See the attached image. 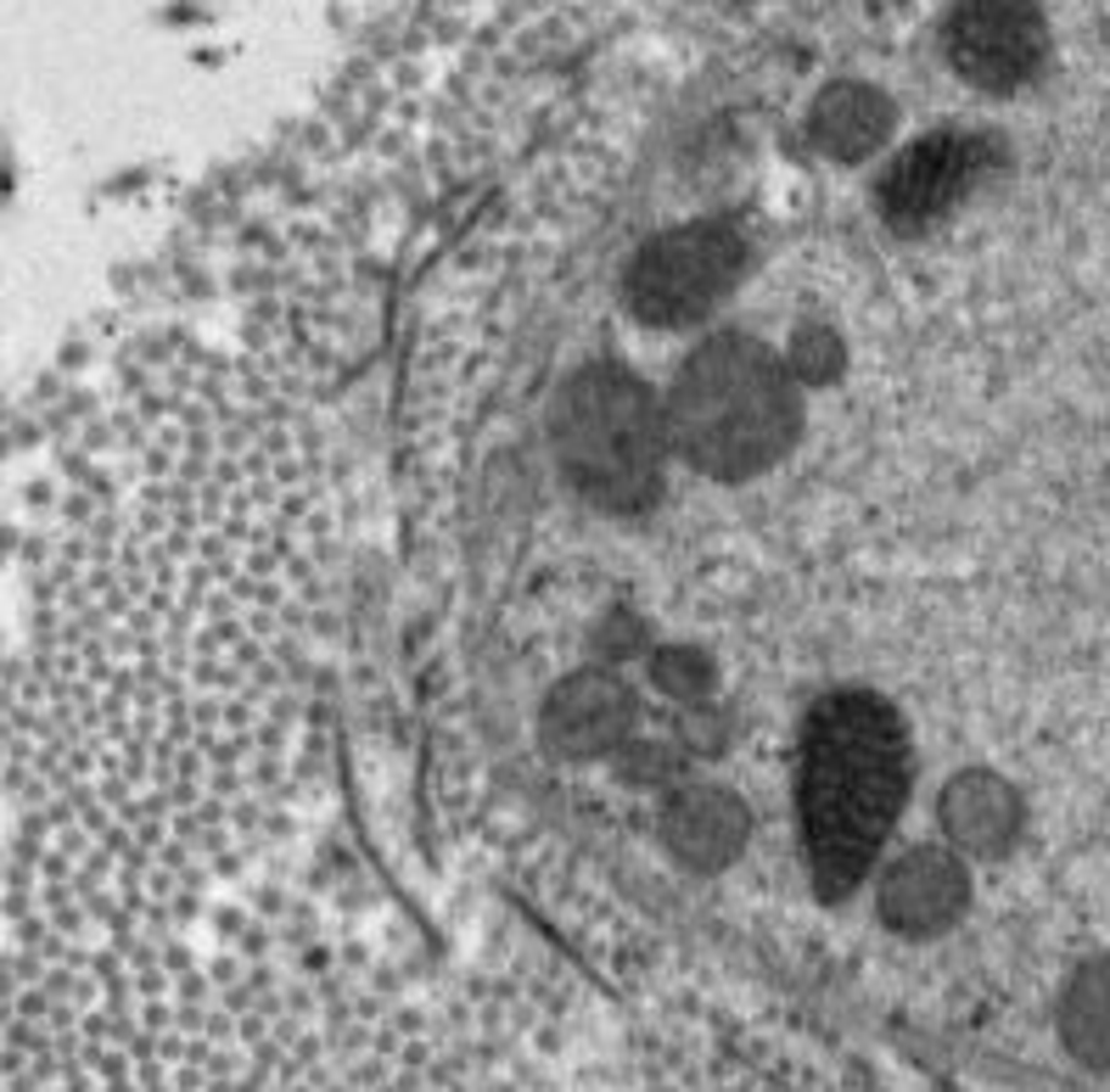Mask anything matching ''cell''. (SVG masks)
<instances>
[{
  "mask_svg": "<svg viewBox=\"0 0 1110 1092\" xmlns=\"http://www.w3.org/2000/svg\"><path fill=\"white\" fill-rule=\"evenodd\" d=\"M673 448L712 482H746L786 459L802 432V392L786 359L752 337L701 342L668 387Z\"/></svg>",
  "mask_w": 1110,
  "mask_h": 1092,
  "instance_id": "7a4b0ae2",
  "label": "cell"
},
{
  "mask_svg": "<svg viewBox=\"0 0 1110 1092\" xmlns=\"http://www.w3.org/2000/svg\"><path fill=\"white\" fill-rule=\"evenodd\" d=\"M595 650H601L606 661H629V655H640L634 616H629V611H611V616L601 622V634H595Z\"/></svg>",
  "mask_w": 1110,
  "mask_h": 1092,
  "instance_id": "e0dca14e",
  "label": "cell"
},
{
  "mask_svg": "<svg viewBox=\"0 0 1110 1092\" xmlns=\"http://www.w3.org/2000/svg\"><path fill=\"white\" fill-rule=\"evenodd\" d=\"M1060 1037L1094 1070H1110V952L1071 975L1060 998Z\"/></svg>",
  "mask_w": 1110,
  "mask_h": 1092,
  "instance_id": "7c38bea8",
  "label": "cell"
},
{
  "mask_svg": "<svg viewBox=\"0 0 1110 1092\" xmlns=\"http://www.w3.org/2000/svg\"><path fill=\"white\" fill-rule=\"evenodd\" d=\"M802 841L825 902L853 890L908 796V734L898 712L869 689H836L802 734Z\"/></svg>",
  "mask_w": 1110,
  "mask_h": 1092,
  "instance_id": "6da1fadb",
  "label": "cell"
},
{
  "mask_svg": "<svg viewBox=\"0 0 1110 1092\" xmlns=\"http://www.w3.org/2000/svg\"><path fill=\"white\" fill-rule=\"evenodd\" d=\"M673 740L696 756H718L730 745V717L724 712H701V706H684V723L673 728Z\"/></svg>",
  "mask_w": 1110,
  "mask_h": 1092,
  "instance_id": "2e32d148",
  "label": "cell"
},
{
  "mask_svg": "<svg viewBox=\"0 0 1110 1092\" xmlns=\"http://www.w3.org/2000/svg\"><path fill=\"white\" fill-rule=\"evenodd\" d=\"M786 370L797 376V381H808V387H830L836 376H841V364H847V348H841V337L830 325H819V320H802L797 330H791V342H786Z\"/></svg>",
  "mask_w": 1110,
  "mask_h": 1092,
  "instance_id": "5bb4252c",
  "label": "cell"
},
{
  "mask_svg": "<svg viewBox=\"0 0 1110 1092\" xmlns=\"http://www.w3.org/2000/svg\"><path fill=\"white\" fill-rule=\"evenodd\" d=\"M808 129H813V146L830 152L836 162H859L892 135V107H887V95H875L869 84H830L819 102H813Z\"/></svg>",
  "mask_w": 1110,
  "mask_h": 1092,
  "instance_id": "8fae6325",
  "label": "cell"
},
{
  "mask_svg": "<svg viewBox=\"0 0 1110 1092\" xmlns=\"http://www.w3.org/2000/svg\"><path fill=\"white\" fill-rule=\"evenodd\" d=\"M684 751L679 740H629L617 751V763H623V779L629 784H673L679 768H684Z\"/></svg>",
  "mask_w": 1110,
  "mask_h": 1092,
  "instance_id": "9a60e30c",
  "label": "cell"
},
{
  "mask_svg": "<svg viewBox=\"0 0 1110 1092\" xmlns=\"http://www.w3.org/2000/svg\"><path fill=\"white\" fill-rule=\"evenodd\" d=\"M640 701L611 667H583L562 678L544 701V745L567 763H595L634 740Z\"/></svg>",
  "mask_w": 1110,
  "mask_h": 1092,
  "instance_id": "52a82bcc",
  "label": "cell"
},
{
  "mask_svg": "<svg viewBox=\"0 0 1110 1092\" xmlns=\"http://www.w3.org/2000/svg\"><path fill=\"white\" fill-rule=\"evenodd\" d=\"M746 263V242L740 230L724 219H696L650 236L634 258H629V309L645 325H696L701 314H712L730 297V286L740 281Z\"/></svg>",
  "mask_w": 1110,
  "mask_h": 1092,
  "instance_id": "277c9868",
  "label": "cell"
},
{
  "mask_svg": "<svg viewBox=\"0 0 1110 1092\" xmlns=\"http://www.w3.org/2000/svg\"><path fill=\"white\" fill-rule=\"evenodd\" d=\"M942 830L965 857H998L1021 835V796L988 768H965L942 784Z\"/></svg>",
  "mask_w": 1110,
  "mask_h": 1092,
  "instance_id": "30bf717a",
  "label": "cell"
},
{
  "mask_svg": "<svg viewBox=\"0 0 1110 1092\" xmlns=\"http://www.w3.org/2000/svg\"><path fill=\"white\" fill-rule=\"evenodd\" d=\"M650 678H657V689L673 694V701L701 706L712 694V684H718V667L696 645H662V650H650Z\"/></svg>",
  "mask_w": 1110,
  "mask_h": 1092,
  "instance_id": "4fadbf2b",
  "label": "cell"
},
{
  "mask_svg": "<svg viewBox=\"0 0 1110 1092\" xmlns=\"http://www.w3.org/2000/svg\"><path fill=\"white\" fill-rule=\"evenodd\" d=\"M1049 51V28L1032 0H959L948 17V62L976 90H1021Z\"/></svg>",
  "mask_w": 1110,
  "mask_h": 1092,
  "instance_id": "8992f818",
  "label": "cell"
},
{
  "mask_svg": "<svg viewBox=\"0 0 1110 1092\" xmlns=\"http://www.w3.org/2000/svg\"><path fill=\"white\" fill-rule=\"evenodd\" d=\"M965 902H970L965 863L954 851H937V846L903 851L875 885V908H880V919H887V931L914 936V941L942 936L965 913Z\"/></svg>",
  "mask_w": 1110,
  "mask_h": 1092,
  "instance_id": "ba28073f",
  "label": "cell"
},
{
  "mask_svg": "<svg viewBox=\"0 0 1110 1092\" xmlns=\"http://www.w3.org/2000/svg\"><path fill=\"white\" fill-rule=\"evenodd\" d=\"M550 448L578 499L606 516H640L662 499L673 448L668 404L623 364H583L555 392Z\"/></svg>",
  "mask_w": 1110,
  "mask_h": 1092,
  "instance_id": "3957f363",
  "label": "cell"
},
{
  "mask_svg": "<svg viewBox=\"0 0 1110 1092\" xmlns=\"http://www.w3.org/2000/svg\"><path fill=\"white\" fill-rule=\"evenodd\" d=\"M662 846L696 874H718L752 841V812L724 784H673L662 802Z\"/></svg>",
  "mask_w": 1110,
  "mask_h": 1092,
  "instance_id": "9c48e42d",
  "label": "cell"
},
{
  "mask_svg": "<svg viewBox=\"0 0 1110 1092\" xmlns=\"http://www.w3.org/2000/svg\"><path fill=\"white\" fill-rule=\"evenodd\" d=\"M993 169H998V146L988 135H954V129L926 135L880 174V191H875L880 219L903 230V236L926 230L942 213H954Z\"/></svg>",
  "mask_w": 1110,
  "mask_h": 1092,
  "instance_id": "5b68a950",
  "label": "cell"
}]
</instances>
